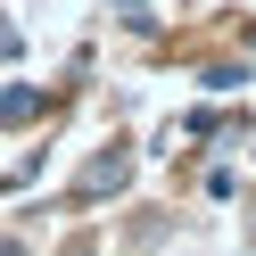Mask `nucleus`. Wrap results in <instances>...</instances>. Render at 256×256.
<instances>
[{"instance_id":"1","label":"nucleus","mask_w":256,"mask_h":256,"mask_svg":"<svg viewBox=\"0 0 256 256\" xmlns=\"http://www.w3.org/2000/svg\"><path fill=\"white\" fill-rule=\"evenodd\" d=\"M124 182H132V149H124V140H108V149L74 174V198H108V190H124Z\"/></svg>"},{"instance_id":"2","label":"nucleus","mask_w":256,"mask_h":256,"mask_svg":"<svg viewBox=\"0 0 256 256\" xmlns=\"http://www.w3.org/2000/svg\"><path fill=\"white\" fill-rule=\"evenodd\" d=\"M25 116H42V91H8L0 100V124H25Z\"/></svg>"},{"instance_id":"3","label":"nucleus","mask_w":256,"mask_h":256,"mask_svg":"<svg viewBox=\"0 0 256 256\" xmlns=\"http://www.w3.org/2000/svg\"><path fill=\"white\" fill-rule=\"evenodd\" d=\"M58 256H91V240H66V248H58Z\"/></svg>"},{"instance_id":"4","label":"nucleus","mask_w":256,"mask_h":256,"mask_svg":"<svg viewBox=\"0 0 256 256\" xmlns=\"http://www.w3.org/2000/svg\"><path fill=\"white\" fill-rule=\"evenodd\" d=\"M248 240H256V223H248Z\"/></svg>"}]
</instances>
